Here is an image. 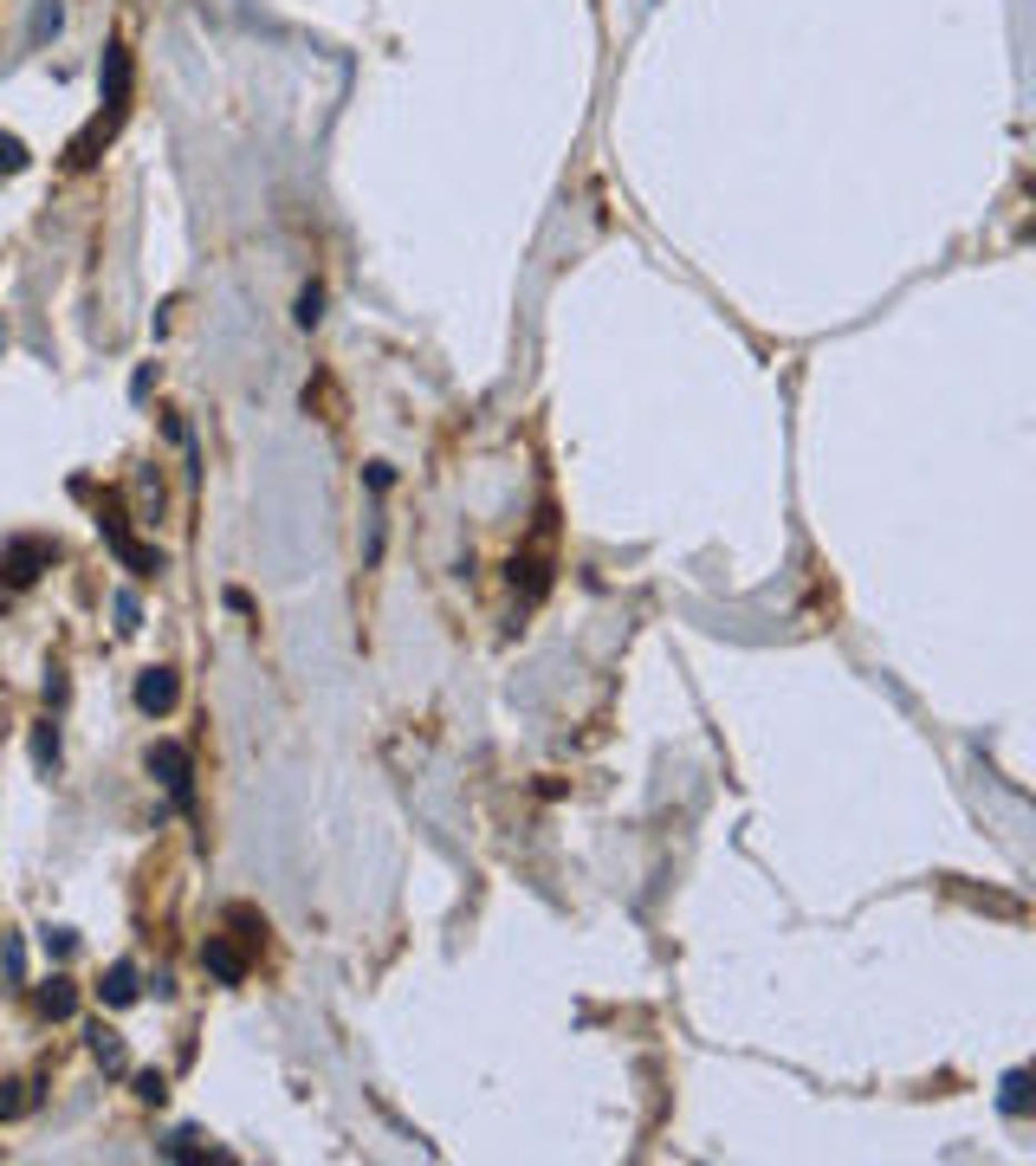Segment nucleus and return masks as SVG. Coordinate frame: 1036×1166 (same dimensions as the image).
<instances>
[{
	"label": "nucleus",
	"mask_w": 1036,
	"mask_h": 1166,
	"mask_svg": "<svg viewBox=\"0 0 1036 1166\" xmlns=\"http://www.w3.org/2000/svg\"><path fill=\"white\" fill-rule=\"evenodd\" d=\"M52 558H59L52 538H7V551H0V577H7V584H33L39 570H52Z\"/></svg>",
	"instance_id": "2"
},
{
	"label": "nucleus",
	"mask_w": 1036,
	"mask_h": 1166,
	"mask_svg": "<svg viewBox=\"0 0 1036 1166\" xmlns=\"http://www.w3.org/2000/svg\"><path fill=\"white\" fill-rule=\"evenodd\" d=\"M117 629H123V636H137V629H143V609H137V597H130V590L117 597Z\"/></svg>",
	"instance_id": "16"
},
{
	"label": "nucleus",
	"mask_w": 1036,
	"mask_h": 1166,
	"mask_svg": "<svg viewBox=\"0 0 1036 1166\" xmlns=\"http://www.w3.org/2000/svg\"><path fill=\"white\" fill-rule=\"evenodd\" d=\"M33 758L46 765V771L59 765V733H52V726H39V733H33Z\"/></svg>",
	"instance_id": "15"
},
{
	"label": "nucleus",
	"mask_w": 1036,
	"mask_h": 1166,
	"mask_svg": "<svg viewBox=\"0 0 1036 1166\" xmlns=\"http://www.w3.org/2000/svg\"><path fill=\"white\" fill-rule=\"evenodd\" d=\"M27 162H33V156H27V143H20V137H0V176H20Z\"/></svg>",
	"instance_id": "13"
},
{
	"label": "nucleus",
	"mask_w": 1036,
	"mask_h": 1166,
	"mask_svg": "<svg viewBox=\"0 0 1036 1166\" xmlns=\"http://www.w3.org/2000/svg\"><path fill=\"white\" fill-rule=\"evenodd\" d=\"M27 1108V1095H20V1083H0V1122H13Z\"/></svg>",
	"instance_id": "19"
},
{
	"label": "nucleus",
	"mask_w": 1036,
	"mask_h": 1166,
	"mask_svg": "<svg viewBox=\"0 0 1036 1166\" xmlns=\"http://www.w3.org/2000/svg\"><path fill=\"white\" fill-rule=\"evenodd\" d=\"M201 1154H208V1147H201V1134L195 1128H182V1134L162 1140V1160H201Z\"/></svg>",
	"instance_id": "10"
},
{
	"label": "nucleus",
	"mask_w": 1036,
	"mask_h": 1166,
	"mask_svg": "<svg viewBox=\"0 0 1036 1166\" xmlns=\"http://www.w3.org/2000/svg\"><path fill=\"white\" fill-rule=\"evenodd\" d=\"M0 609H7V602H0Z\"/></svg>",
	"instance_id": "23"
},
{
	"label": "nucleus",
	"mask_w": 1036,
	"mask_h": 1166,
	"mask_svg": "<svg viewBox=\"0 0 1036 1166\" xmlns=\"http://www.w3.org/2000/svg\"><path fill=\"white\" fill-rule=\"evenodd\" d=\"M149 771L162 778V790L176 797V810H195V758L182 739H156L149 746Z\"/></svg>",
	"instance_id": "1"
},
{
	"label": "nucleus",
	"mask_w": 1036,
	"mask_h": 1166,
	"mask_svg": "<svg viewBox=\"0 0 1036 1166\" xmlns=\"http://www.w3.org/2000/svg\"><path fill=\"white\" fill-rule=\"evenodd\" d=\"M104 104H111V117H123V104H130V52L123 46H104Z\"/></svg>",
	"instance_id": "4"
},
{
	"label": "nucleus",
	"mask_w": 1036,
	"mask_h": 1166,
	"mask_svg": "<svg viewBox=\"0 0 1036 1166\" xmlns=\"http://www.w3.org/2000/svg\"><path fill=\"white\" fill-rule=\"evenodd\" d=\"M137 707H143V714H169V707H176V675H169V668H143V675H137Z\"/></svg>",
	"instance_id": "5"
},
{
	"label": "nucleus",
	"mask_w": 1036,
	"mask_h": 1166,
	"mask_svg": "<svg viewBox=\"0 0 1036 1166\" xmlns=\"http://www.w3.org/2000/svg\"><path fill=\"white\" fill-rule=\"evenodd\" d=\"M137 1095H143V1102H162V1076H137Z\"/></svg>",
	"instance_id": "21"
},
{
	"label": "nucleus",
	"mask_w": 1036,
	"mask_h": 1166,
	"mask_svg": "<svg viewBox=\"0 0 1036 1166\" xmlns=\"http://www.w3.org/2000/svg\"><path fill=\"white\" fill-rule=\"evenodd\" d=\"M59 27H66V13H59V0H39V7H33V39L59 33Z\"/></svg>",
	"instance_id": "14"
},
{
	"label": "nucleus",
	"mask_w": 1036,
	"mask_h": 1166,
	"mask_svg": "<svg viewBox=\"0 0 1036 1166\" xmlns=\"http://www.w3.org/2000/svg\"><path fill=\"white\" fill-rule=\"evenodd\" d=\"M39 1011H46V1017H72L78 1011V991H72V978H66V973L39 985Z\"/></svg>",
	"instance_id": "7"
},
{
	"label": "nucleus",
	"mask_w": 1036,
	"mask_h": 1166,
	"mask_svg": "<svg viewBox=\"0 0 1036 1166\" xmlns=\"http://www.w3.org/2000/svg\"><path fill=\"white\" fill-rule=\"evenodd\" d=\"M1024 1108H1030V1076L1010 1069V1076H1004V1115H1024Z\"/></svg>",
	"instance_id": "11"
},
{
	"label": "nucleus",
	"mask_w": 1036,
	"mask_h": 1166,
	"mask_svg": "<svg viewBox=\"0 0 1036 1166\" xmlns=\"http://www.w3.org/2000/svg\"><path fill=\"white\" fill-rule=\"evenodd\" d=\"M201 966L221 978V985H240V978H247V953H240L233 940H208L201 946Z\"/></svg>",
	"instance_id": "6"
},
{
	"label": "nucleus",
	"mask_w": 1036,
	"mask_h": 1166,
	"mask_svg": "<svg viewBox=\"0 0 1036 1166\" xmlns=\"http://www.w3.org/2000/svg\"><path fill=\"white\" fill-rule=\"evenodd\" d=\"M72 927H46V953H52V959H72Z\"/></svg>",
	"instance_id": "18"
},
{
	"label": "nucleus",
	"mask_w": 1036,
	"mask_h": 1166,
	"mask_svg": "<svg viewBox=\"0 0 1036 1166\" xmlns=\"http://www.w3.org/2000/svg\"><path fill=\"white\" fill-rule=\"evenodd\" d=\"M0 953H7V978H27V953H20V940H13V934H7V946H0Z\"/></svg>",
	"instance_id": "20"
},
{
	"label": "nucleus",
	"mask_w": 1036,
	"mask_h": 1166,
	"mask_svg": "<svg viewBox=\"0 0 1036 1166\" xmlns=\"http://www.w3.org/2000/svg\"><path fill=\"white\" fill-rule=\"evenodd\" d=\"M0 350H7V318H0Z\"/></svg>",
	"instance_id": "22"
},
{
	"label": "nucleus",
	"mask_w": 1036,
	"mask_h": 1166,
	"mask_svg": "<svg viewBox=\"0 0 1036 1166\" xmlns=\"http://www.w3.org/2000/svg\"><path fill=\"white\" fill-rule=\"evenodd\" d=\"M98 531H104V545H111L117 558H123V570H137V577H156V570H162V551H143V545H137V538L123 531V512H117V499L104 506Z\"/></svg>",
	"instance_id": "3"
},
{
	"label": "nucleus",
	"mask_w": 1036,
	"mask_h": 1166,
	"mask_svg": "<svg viewBox=\"0 0 1036 1166\" xmlns=\"http://www.w3.org/2000/svg\"><path fill=\"white\" fill-rule=\"evenodd\" d=\"M227 920L240 927V940H266V914H253V907H227Z\"/></svg>",
	"instance_id": "12"
},
{
	"label": "nucleus",
	"mask_w": 1036,
	"mask_h": 1166,
	"mask_svg": "<svg viewBox=\"0 0 1036 1166\" xmlns=\"http://www.w3.org/2000/svg\"><path fill=\"white\" fill-rule=\"evenodd\" d=\"M98 991H104V1005H117V1011H123V1005H137V966H130V959H123V966H111Z\"/></svg>",
	"instance_id": "8"
},
{
	"label": "nucleus",
	"mask_w": 1036,
	"mask_h": 1166,
	"mask_svg": "<svg viewBox=\"0 0 1036 1166\" xmlns=\"http://www.w3.org/2000/svg\"><path fill=\"white\" fill-rule=\"evenodd\" d=\"M318 305H325V292H318V286H305V292H298V325H305V331L318 325Z\"/></svg>",
	"instance_id": "17"
},
{
	"label": "nucleus",
	"mask_w": 1036,
	"mask_h": 1166,
	"mask_svg": "<svg viewBox=\"0 0 1036 1166\" xmlns=\"http://www.w3.org/2000/svg\"><path fill=\"white\" fill-rule=\"evenodd\" d=\"M91 1056H98V1063H104V1069H123V1044H117V1030H104V1024H98V1030H91Z\"/></svg>",
	"instance_id": "9"
}]
</instances>
